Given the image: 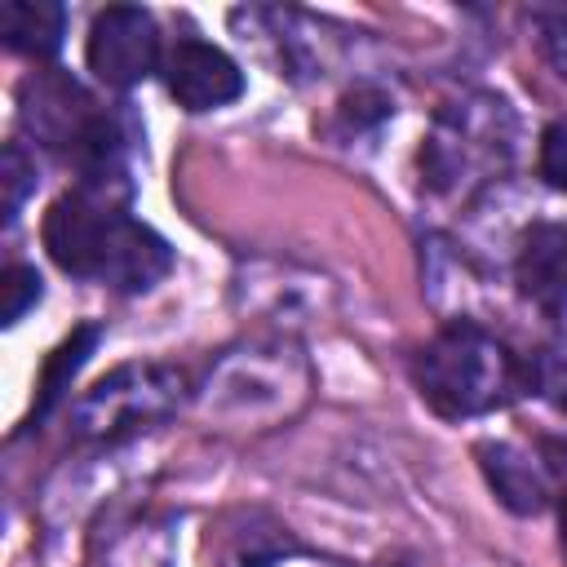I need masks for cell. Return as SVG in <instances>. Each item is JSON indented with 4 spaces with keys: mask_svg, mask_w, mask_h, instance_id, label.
Instances as JSON below:
<instances>
[{
    "mask_svg": "<svg viewBox=\"0 0 567 567\" xmlns=\"http://www.w3.org/2000/svg\"><path fill=\"white\" fill-rule=\"evenodd\" d=\"M133 190L75 182L44 213V248L58 270L84 284L115 288L124 297L151 292L173 270L168 239L128 213Z\"/></svg>",
    "mask_w": 567,
    "mask_h": 567,
    "instance_id": "obj_1",
    "label": "cell"
},
{
    "mask_svg": "<svg viewBox=\"0 0 567 567\" xmlns=\"http://www.w3.org/2000/svg\"><path fill=\"white\" fill-rule=\"evenodd\" d=\"M18 124L27 137L75 164L80 182L133 190L128 182V137L97 106V97L62 66L35 71L18 84Z\"/></svg>",
    "mask_w": 567,
    "mask_h": 567,
    "instance_id": "obj_2",
    "label": "cell"
},
{
    "mask_svg": "<svg viewBox=\"0 0 567 567\" xmlns=\"http://www.w3.org/2000/svg\"><path fill=\"white\" fill-rule=\"evenodd\" d=\"M416 390L443 421L487 416L509 408L523 390H532L527 363L487 332L478 319H447L421 350H416Z\"/></svg>",
    "mask_w": 567,
    "mask_h": 567,
    "instance_id": "obj_3",
    "label": "cell"
},
{
    "mask_svg": "<svg viewBox=\"0 0 567 567\" xmlns=\"http://www.w3.org/2000/svg\"><path fill=\"white\" fill-rule=\"evenodd\" d=\"M518 151V115L501 93H461L434 115V128L421 146L425 190L439 199H470L487 190Z\"/></svg>",
    "mask_w": 567,
    "mask_h": 567,
    "instance_id": "obj_4",
    "label": "cell"
},
{
    "mask_svg": "<svg viewBox=\"0 0 567 567\" xmlns=\"http://www.w3.org/2000/svg\"><path fill=\"white\" fill-rule=\"evenodd\" d=\"M310 394V363L292 341H248L226 350L204 381V412L239 425H270Z\"/></svg>",
    "mask_w": 567,
    "mask_h": 567,
    "instance_id": "obj_5",
    "label": "cell"
},
{
    "mask_svg": "<svg viewBox=\"0 0 567 567\" xmlns=\"http://www.w3.org/2000/svg\"><path fill=\"white\" fill-rule=\"evenodd\" d=\"M186 403V372L159 359L120 363L71 403V430L89 443H124L164 425Z\"/></svg>",
    "mask_w": 567,
    "mask_h": 567,
    "instance_id": "obj_6",
    "label": "cell"
},
{
    "mask_svg": "<svg viewBox=\"0 0 567 567\" xmlns=\"http://www.w3.org/2000/svg\"><path fill=\"white\" fill-rule=\"evenodd\" d=\"M84 62L97 84L128 93L159 66V27L137 4H111L93 18L84 40Z\"/></svg>",
    "mask_w": 567,
    "mask_h": 567,
    "instance_id": "obj_7",
    "label": "cell"
},
{
    "mask_svg": "<svg viewBox=\"0 0 567 567\" xmlns=\"http://www.w3.org/2000/svg\"><path fill=\"white\" fill-rule=\"evenodd\" d=\"M230 22L248 35H270L275 53H279V75L288 80H315V75H328V66L337 62L341 53V35H328L337 31L332 22L323 18H310L301 9H270V4H252V9H235Z\"/></svg>",
    "mask_w": 567,
    "mask_h": 567,
    "instance_id": "obj_8",
    "label": "cell"
},
{
    "mask_svg": "<svg viewBox=\"0 0 567 567\" xmlns=\"http://www.w3.org/2000/svg\"><path fill=\"white\" fill-rule=\"evenodd\" d=\"M235 301L252 315H266L270 323L297 328L328 310L332 284L315 270H301L292 261H248L235 275Z\"/></svg>",
    "mask_w": 567,
    "mask_h": 567,
    "instance_id": "obj_9",
    "label": "cell"
},
{
    "mask_svg": "<svg viewBox=\"0 0 567 567\" xmlns=\"http://www.w3.org/2000/svg\"><path fill=\"white\" fill-rule=\"evenodd\" d=\"M164 84L173 93V102L190 115H204V111H217V106H230L244 97L248 80L239 71V62L221 49V44H208L199 35H182L168 53H164Z\"/></svg>",
    "mask_w": 567,
    "mask_h": 567,
    "instance_id": "obj_10",
    "label": "cell"
},
{
    "mask_svg": "<svg viewBox=\"0 0 567 567\" xmlns=\"http://www.w3.org/2000/svg\"><path fill=\"white\" fill-rule=\"evenodd\" d=\"M474 461H478L487 487L496 492V501L509 514H518V518H536V514H545L558 501V492H554V465H545L523 443L483 439L474 447Z\"/></svg>",
    "mask_w": 567,
    "mask_h": 567,
    "instance_id": "obj_11",
    "label": "cell"
},
{
    "mask_svg": "<svg viewBox=\"0 0 567 567\" xmlns=\"http://www.w3.org/2000/svg\"><path fill=\"white\" fill-rule=\"evenodd\" d=\"M514 284L540 315H567V221H532L518 235Z\"/></svg>",
    "mask_w": 567,
    "mask_h": 567,
    "instance_id": "obj_12",
    "label": "cell"
},
{
    "mask_svg": "<svg viewBox=\"0 0 567 567\" xmlns=\"http://www.w3.org/2000/svg\"><path fill=\"white\" fill-rule=\"evenodd\" d=\"M0 35L13 53L53 58L66 35V9L53 0H4L0 4Z\"/></svg>",
    "mask_w": 567,
    "mask_h": 567,
    "instance_id": "obj_13",
    "label": "cell"
},
{
    "mask_svg": "<svg viewBox=\"0 0 567 567\" xmlns=\"http://www.w3.org/2000/svg\"><path fill=\"white\" fill-rule=\"evenodd\" d=\"M106 567H177V527L164 514H142L106 545Z\"/></svg>",
    "mask_w": 567,
    "mask_h": 567,
    "instance_id": "obj_14",
    "label": "cell"
},
{
    "mask_svg": "<svg viewBox=\"0 0 567 567\" xmlns=\"http://www.w3.org/2000/svg\"><path fill=\"white\" fill-rule=\"evenodd\" d=\"M97 341H102V323H80V328H75V332L44 359L40 381H35V408H31V421H44V416L58 408V399L71 390L75 372L89 363V354L97 350Z\"/></svg>",
    "mask_w": 567,
    "mask_h": 567,
    "instance_id": "obj_15",
    "label": "cell"
},
{
    "mask_svg": "<svg viewBox=\"0 0 567 567\" xmlns=\"http://www.w3.org/2000/svg\"><path fill=\"white\" fill-rule=\"evenodd\" d=\"M385 120H394V97H390L381 84L359 80V84H350V89L341 93L337 115H332V133H337L341 142H354V137L377 133Z\"/></svg>",
    "mask_w": 567,
    "mask_h": 567,
    "instance_id": "obj_16",
    "label": "cell"
},
{
    "mask_svg": "<svg viewBox=\"0 0 567 567\" xmlns=\"http://www.w3.org/2000/svg\"><path fill=\"white\" fill-rule=\"evenodd\" d=\"M527 377H532V390H536L554 412L567 416V337L540 346V350L532 354V363H527Z\"/></svg>",
    "mask_w": 567,
    "mask_h": 567,
    "instance_id": "obj_17",
    "label": "cell"
},
{
    "mask_svg": "<svg viewBox=\"0 0 567 567\" xmlns=\"http://www.w3.org/2000/svg\"><path fill=\"white\" fill-rule=\"evenodd\" d=\"M0 182H4V226L18 221L27 195L35 190L40 182V168H35V155L22 146V142H9L4 146V164H0Z\"/></svg>",
    "mask_w": 567,
    "mask_h": 567,
    "instance_id": "obj_18",
    "label": "cell"
},
{
    "mask_svg": "<svg viewBox=\"0 0 567 567\" xmlns=\"http://www.w3.org/2000/svg\"><path fill=\"white\" fill-rule=\"evenodd\" d=\"M4 323L13 328L27 310H35L40 306V297H44V279H40V270L35 266H27V261H13L9 270H4Z\"/></svg>",
    "mask_w": 567,
    "mask_h": 567,
    "instance_id": "obj_19",
    "label": "cell"
},
{
    "mask_svg": "<svg viewBox=\"0 0 567 567\" xmlns=\"http://www.w3.org/2000/svg\"><path fill=\"white\" fill-rule=\"evenodd\" d=\"M536 49L549 71L567 84V13H536Z\"/></svg>",
    "mask_w": 567,
    "mask_h": 567,
    "instance_id": "obj_20",
    "label": "cell"
},
{
    "mask_svg": "<svg viewBox=\"0 0 567 567\" xmlns=\"http://www.w3.org/2000/svg\"><path fill=\"white\" fill-rule=\"evenodd\" d=\"M540 177L554 190H567V115H558L540 133Z\"/></svg>",
    "mask_w": 567,
    "mask_h": 567,
    "instance_id": "obj_21",
    "label": "cell"
},
{
    "mask_svg": "<svg viewBox=\"0 0 567 567\" xmlns=\"http://www.w3.org/2000/svg\"><path fill=\"white\" fill-rule=\"evenodd\" d=\"M558 545H563V558H567V487L558 492Z\"/></svg>",
    "mask_w": 567,
    "mask_h": 567,
    "instance_id": "obj_22",
    "label": "cell"
}]
</instances>
